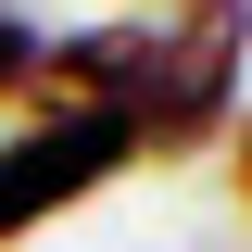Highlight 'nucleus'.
<instances>
[{
  "label": "nucleus",
  "mask_w": 252,
  "mask_h": 252,
  "mask_svg": "<svg viewBox=\"0 0 252 252\" xmlns=\"http://www.w3.org/2000/svg\"><path fill=\"white\" fill-rule=\"evenodd\" d=\"M13 89H38V38L0 13V101H13Z\"/></svg>",
  "instance_id": "nucleus-4"
},
{
  "label": "nucleus",
  "mask_w": 252,
  "mask_h": 252,
  "mask_svg": "<svg viewBox=\"0 0 252 252\" xmlns=\"http://www.w3.org/2000/svg\"><path fill=\"white\" fill-rule=\"evenodd\" d=\"M227 89H240V0H189V26L152 38V76L126 101L139 152H202L227 126Z\"/></svg>",
  "instance_id": "nucleus-1"
},
{
  "label": "nucleus",
  "mask_w": 252,
  "mask_h": 252,
  "mask_svg": "<svg viewBox=\"0 0 252 252\" xmlns=\"http://www.w3.org/2000/svg\"><path fill=\"white\" fill-rule=\"evenodd\" d=\"M240 189H252V126H240Z\"/></svg>",
  "instance_id": "nucleus-5"
},
{
  "label": "nucleus",
  "mask_w": 252,
  "mask_h": 252,
  "mask_svg": "<svg viewBox=\"0 0 252 252\" xmlns=\"http://www.w3.org/2000/svg\"><path fill=\"white\" fill-rule=\"evenodd\" d=\"M126 152H139L126 114H51V126H26V139L0 152V240L38 227V215H63V202H89Z\"/></svg>",
  "instance_id": "nucleus-2"
},
{
  "label": "nucleus",
  "mask_w": 252,
  "mask_h": 252,
  "mask_svg": "<svg viewBox=\"0 0 252 252\" xmlns=\"http://www.w3.org/2000/svg\"><path fill=\"white\" fill-rule=\"evenodd\" d=\"M139 76H152V38H139V26L51 38V51H38V101H51V114H126Z\"/></svg>",
  "instance_id": "nucleus-3"
}]
</instances>
